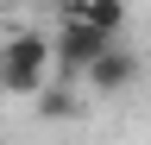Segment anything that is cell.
Instances as JSON below:
<instances>
[{
  "label": "cell",
  "instance_id": "6da1fadb",
  "mask_svg": "<svg viewBox=\"0 0 151 145\" xmlns=\"http://www.w3.org/2000/svg\"><path fill=\"white\" fill-rule=\"evenodd\" d=\"M50 76V38L38 25H19L0 38V95H44Z\"/></svg>",
  "mask_w": 151,
  "mask_h": 145
},
{
  "label": "cell",
  "instance_id": "7a4b0ae2",
  "mask_svg": "<svg viewBox=\"0 0 151 145\" xmlns=\"http://www.w3.org/2000/svg\"><path fill=\"white\" fill-rule=\"evenodd\" d=\"M107 44H120V38H101V32H88V25H63V19H57V32H50V69L82 76Z\"/></svg>",
  "mask_w": 151,
  "mask_h": 145
},
{
  "label": "cell",
  "instance_id": "3957f363",
  "mask_svg": "<svg viewBox=\"0 0 151 145\" xmlns=\"http://www.w3.org/2000/svg\"><path fill=\"white\" fill-rule=\"evenodd\" d=\"M82 82L94 88V95H126V88L139 82V57H132L126 44H107L101 57H94V63L82 69Z\"/></svg>",
  "mask_w": 151,
  "mask_h": 145
},
{
  "label": "cell",
  "instance_id": "277c9868",
  "mask_svg": "<svg viewBox=\"0 0 151 145\" xmlns=\"http://www.w3.org/2000/svg\"><path fill=\"white\" fill-rule=\"evenodd\" d=\"M57 19L63 25H88L101 38H120L126 32V6L120 0H69V6H57Z\"/></svg>",
  "mask_w": 151,
  "mask_h": 145
},
{
  "label": "cell",
  "instance_id": "5b68a950",
  "mask_svg": "<svg viewBox=\"0 0 151 145\" xmlns=\"http://www.w3.org/2000/svg\"><path fill=\"white\" fill-rule=\"evenodd\" d=\"M38 114H44V120H76V114H82V101H76V88H50V82H44Z\"/></svg>",
  "mask_w": 151,
  "mask_h": 145
}]
</instances>
